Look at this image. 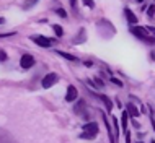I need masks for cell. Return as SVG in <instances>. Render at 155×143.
Returning a JSON list of instances; mask_svg holds the SVG:
<instances>
[{
    "instance_id": "1",
    "label": "cell",
    "mask_w": 155,
    "mask_h": 143,
    "mask_svg": "<svg viewBox=\"0 0 155 143\" xmlns=\"http://www.w3.org/2000/svg\"><path fill=\"white\" fill-rule=\"evenodd\" d=\"M82 130H83V133H80V137L82 140H93V138L98 135V124L96 122H87L85 125H82Z\"/></svg>"
},
{
    "instance_id": "2",
    "label": "cell",
    "mask_w": 155,
    "mask_h": 143,
    "mask_svg": "<svg viewBox=\"0 0 155 143\" xmlns=\"http://www.w3.org/2000/svg\"><path fill=\"white\" fill-rule=\"evenodd\" d=\"M131 29V33L136 37H139L140 41H145V43L149 44H153V36H147V31H145V28H140V26H132L129 28Z\"/></svg>"
},
{
    "instance_id": "3",
    "label": "cell",
    "mask_w": 155,
    "mask_h": 143,
    "mask_svg": "<svg viewBox=\"0 0 155 143\" xmlns=\"http://www.w3.org/2000/svg\"><path fill=\"white\" fill-rule=\"evenodd\" d=\"M31 41H35L38 46L41 47H51V46L56 44V39H51V37H46L43 34H33L31 36Z\"/></svg>"
},
{
    "instance_id": "4",
    "label": "cell",
    "mask_w": 155,
    "mask_h": 143,
    "mask_svg": "<svg viewBox=\"0 0 155 143\" xmlns=\"http://www.w3.org/2000/svg\"><path fill=\"white\" fill-rule=\"evenodd\" d=\"M57 80H59V75H57V73H48V75L43 78L41 85H43V88H46V90H48V88H51L52 85H56Z\"/></svg>"
},
{
    "instance_id": "5",
    "label": "cell",
    "mask_w": 155,
    "mask_h": 143,
    "mask_svg": "<svg viewBox=\"0 0 155 143\" xmlns=\"http://www.w3.org/2000/svg\"><path fill=\"white\" fill-rule=\"evenodd\" d=\"M33 65H35V57L30 56V54H23L21 59H20V67L25 70H28V68H31Z\"/></svg>"
},
{
    "instance_id": "6",
    "label": "cell",
    "mask_w": 155,
    "mask_h": 143,
    "mask_svg": "<svg viewBox=\"0 0 155 143\" xmlns=\"http://www.w3.org/2000/svg\"><path fill=\"white\" fill-rule=\"evenodd\" d=\"M74 109H75V112H77V114L83 116V119H88V114H87V106H85V101H83V99H78Z\"/></svg>"
},
{
    "instance_id": "7",
    "label": "cell",
    "mask_w": 155,
    "mask_h": 143,
    "mask_svg": "<svg viewBox=\"0 0 155 143\" xmlns=\"http://www.w3.org/2000/svg\"><path fill=\"white\" fill-rule=\"evenodd\" d=\"M78 98V93H77V88L70 85L69 88H67V94H65V101L67 103H74V101H77Z\"/></svg>"
},
{
    "instance_id": "8",
    "label": "cell",
    "mask_w": 155,
    "mask_h": 143,
    "mask_svg": "<svg viewBox=\"0 0 155 143\" xmlns=\"http://www.w3.org/2000/svg\"><path fill=\"white\" fill-rule=\"evenodd\" d=\"M0 143H15V140L8 135V132H5L3 129H0Z\"/></svg>"
},
{
    "instance_id": "9",
    "label": "cell",
    "mask_w": 155,
    "mask_h": 143,
    "mask_svg": "<svg viewBox=\"0 0 155 143\" xmlns=\"http://www.w3.org/2000/svg\"><path fill=\"white\" fill-rule=\"evenodd\" d=\"M96 96H98V98L104 103V106H106V111L111 112V109H113V101L108 98V96H104V94H96Z\"/></svg>"
},
{
    "instance_id": "10",
    "label": "cell",
    "mask_w": 155,
    "mask_h": 143,
    "mask_svg": "<svg viewBox=\"0 0 155 143\" xmlns=\"http://www.w3.org/2000/svg\"><path fill=\"white\" fill-rule=\"evenodd\" d=\"M124 13H126V18H127V21L129 23H132V24H137V16L132 13L131 10H129V8H126L124 10Z\"/></svg>"
},
{
    "instance_id": "11",
    "label": "cell",
    "mask_w": 155,
    "mask_h": 143,
    "mask_svg": "<svg viewBox=\"0 0 155 143\" xmlns=\"http://www.w3.org/2000/svg\"><path fill=\"white\" fill-rule=\"evenodd\" d=\"M101 116H103V119H104V129L108 130V135H110V143H116V138H114V135H113V132H111V127L108 125V122H106V117H104V112H101Z\"/></svg>"
},
{
    "instance_id": "12",
    "label": "cell",
    "mask_w": 155,
    "mask_h": 143,
    "mask_svg": "<svg viewBox=\"0 0 155 143\" xmlns=\"http://www.w3.org/2000/svg\"><path fill=\"white\" fill-rule=\"evenodd\" d=\"M127 114H131L132 117H139V111H137V107L132 103L127 104Z\"/></svg>"
},
{
    "instance_id": "13",
    "label": "cell",
    "mask_w": 155,
    "mask_h": 143,
    "mask_svg": "<svg viewBox=\"0 0 155 143\" xmlns=\"http://www.w3.org/2000/svg\"><path fill=\"white\" fill-rule=\"evenodd\" d=\"M83 41H85V29H80V36H75L74 37V44H80V43H83Z\"/></svg>"
},
{
    "instance_id": "14",
    "label": "cell",
    "mask_w": 155,
    "mask_h": 143,
    "mask_svg": "<svg viewBox=\"0 0 155 143\" xmlns=\"http://www.w3.org/2000/svg\"><path fill=\"white\" fill-rule=\"evenodd\" d=\"M56 54H59L61 57L67 59V60H72V62L77 60V57H75V56H72V54H67V52H62V50H56Z\"/></svg>"
},
{
    "instance_id": "15",
    "label": "cell",
    "mask_w": 155,
    "mask_h": 143,
    "mask_svg": "<svg viewBox=\"0 0 155 143\" xmlns=\"http://www.w3.org/2000/svg\"><path fill=\"white\" fill-rule=\"evenodd\" d=\"M111 119H113V125H114V132H113V133H114V137H119V122H118V117L113 116Z\"/></svg>"
},
{
    "instance_id": "16",
    "label": "cell",
    "mask_w": 155,
    "mask_h": 143,
    "mask_svg": "<svg viewBox=\"0 0 155 143\" xmlns=\"http://www.w3.org/2000/svg\"><path fill=\"white\" fill-rule=\"evenodd\" d=\"M52 29H54V33H56L57 37H61L62 34H64V29H62L61 24H52Z\"/></svg>"
},
{
    "instance_id": "17",
    "label": "cell",
    "mask_w": 155,
    "mask_h": 143,
    "mask_svg": "<svg viewBox=\"0 0 155 143\" xmlns=\"http://www.w3.org/2000/svg\"><path fill=\"white\" fill-rule=\"evenodd\" d=\"M127 112H123V116H121V125H123V129L126 130L127 129Z\"/></svg>"
},
{
    "instance_id": "18",
    "label": "cell",
    "mask_w": 155,
    "mask_h": 143,
    "mask_svg": "<svg viewBox=\"0 0 155 143\" xmlns=\"http://www.w3.org/2000/svg\"><path fill=\"white\" fill-rule=\"evenodd\" d=\"M56 13L59 15L61 18H65V16H67V11H65V10H62V8H57V10H56Z\"/></svg>"
},
{
    "instance_id": "19",
    "label": "cell",
    "mask_w": 155,
    "mask_h": 143,
    "mask_svg": "<svg viewBox=\"0 0 155 143\" xmlns=\"http://www.w3.org/2000/svg\"><path fill=\"white\" fill-rule=\"evenodd\" d=\"M147 16H149L150 20L153 18V5H150V7H149V10H147Z\"/></svg>"
},
{
    "instance_id": "20",
    "label": "cell",
    "mask_w": 155,
    "mask_h": 143,
    "mask_svg": "<svg viewBox=\"0 0 155 143\" xmlns=\"http://www.w3.org/2000/svg\"><path fill=\"white\" fill-rule=\"evenodd\" d=\"M111 81L114 83V85H118V86H123V81H121V80H118V78H114V77L111 78Z\"/></svg>"
},
{
    "instance_id": "21",
    "label": "cell",
    "mask_w": 155,
    "mask_h": 143,
    "mask_svg": "<svg viewBox=\"0 0 155 143\" xmlns=\"http://www.w3.org/2000/svg\"><path fill=\"white\" fill-rule=\"evenodd\" d=\"M13 34H15V33H3V34H0V37H10Z\"/></svg>"
},
{
    "instance_id": "22",
    "label": "cell",
    "mask_w": 155,
    "mask_h": 143,
    "mask_svg": "<svg viewBox=\"0 0 155 143\" xmlns=\"http://www.w3.org/2000/svg\"><path fill=\"white\" fill-rule=\"evenodd\" d=\"M126 141H127V143H131V133H126Z\"/></svg>"
},
{
    "instance_id": "23",
    "label": "cell",
    "mask_w": 155,
    "mask_h": 143,
    "mask_svg": "<svg viewBox=\"0 0 155 143\" xmlns=\"http://www.w3.org/2000/svg\"><path fill=\"white\" fill-rule=\"evenodd\" d=\"M85 5H87V7H91V8L95 7V5H93V2H88V0H85Z\"/></svg>"
},
{
    "instance_id": "24",
    "label": "cell",
    "mask_w": 155,
    "mask_h": 143,
    "mask_svg": "<svg viewBox=\"0 0 155 143\" xmlns=\"http://www.w3.org/2000/svg\"><path fill=\"white\" fill-rule=\"evenodd\" d=\"M3 21H5V20H3V18H0V24H2Z\"/></svg>"
},
{
    "instance_id": "25",
    "label": "cell",
    "mask_w": 155,
    "mask_h": 143,
    "mask_svg": "<svg viewBox=\"0 0 155 143\" xmlns=\"http://www.w3.org/2000/svg\"><path fill=\"white\" fill-rule=\"evenodd\" d=\"M139 143H142V141H139Z\"/></svg>"
}]
</instances>
